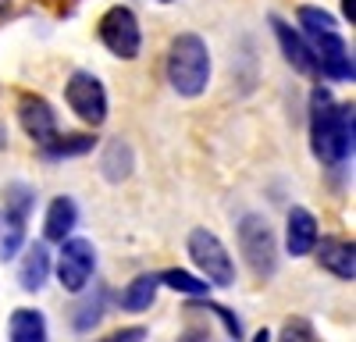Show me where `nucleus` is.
<instances>
[{
  "instance_id": "18",
  "label": "nucleus",
  "mask_w": 356,
  "mask_h": 342,
  "mask_svg": "<svg viewBox=\"0 0 356 342\" xmlns=\"http://www.w3.org/2000/svg\"><path fill=\"white\" fill-rule=\"evenodd\" d=\"M97 147V139L89 136V132H54L43 147H40V154L47 157V161H65V157H82V154H89Z\"/></svg>"
},
{
  "instance_id": "12",
  "label": "nucleus",
  "mask_w": 356,
  "mask_h": 342,
  "mask_svg": "<svg viewBox=\"0 0 356 342\" xmlns=\"http://www.w3.org/2000/svg\"><path fill=\"white\" fill-rule=\"evenodd\" d=\"M317 218L307 207H292L285 218V250L292 256H310L314 243H317Z\"/></svg>"
},
{
  "instance_id": "29",
  "label": "nucleus",
  "mask_w": 356,
  "mask_h": 342,
  "mask_svg": "<svg viewBox=\"0 0 356 342\" xmlns=\"http://www.w3.org/2000/svg\"><path fill=\"white\" fill-rule=\"evenodd\" d=\"M161 4H171V0H161Z\"/></svg>"
},
{
  "instance_id": "19",
  "label": "nucleus",
  "mask_w": 356,
  "mask_h": 342,
  "mask_svg": "<svg viewBox=\"0 0 356 342\" xmlns=\"http://www.w3.org/2000/svg\"><path fill=\"white\" fill-rule=\"evenodd\" d=\"M25 214L0 207V261H15L25 246Z\"/></svg>"
},
{
  "instance_id": "20",
  "label": "nucleus",
  "mask_w": 356,
  "mask_h": 342,
  "mask_svg": "<svg viewBox=\"0 0 356 342\" xmlns=\"http://www.w3.org/2000/svg\"><path fill=\"white\" fill-rule=\"evenodd\" d=\"M8 335L15 342H43L47 339V318L33 307H18L8 321Z\"/></svg>"
},
{
  "instance_id": "14",
  "label": "nucleus",
  "mask_w": 356,
  "mask_h": 342,
  "mask_svg": "<svg viewBox=\"0 0 356 342\" xmlns=\"http://www.w3.org/2000/svg\"><path fill=\"white\" fill-rule=\"evenodd\" d=\"M132 168H136V150L129 147L122 136L111 139L107 147H104V154H100V175H104L111 186H122V182L132 175Z\"/></svg>"
},
{
  "instance_id": "24",
  "label": "nucleus",
  "mask_w": 356,
  "mask_h": 342,
  "mask_svg": "<svg viewBox=\"0 0 356 342\" xmlns=\"http://www.w3.org/2000/svg\"><path fill=\"white\" fill-rule=\"evenodd\" d=\"M200 310H207V314H214V318L225 325V335H232V339H243V325H239V318L228 310V307H221V303H200Z\"/></svg>"
},
{
  "instance_id": "5",
  "label": "nucleus",
  "mask_w": 356,
  "mask_h": 342,
  "mask_svg": "<svg viewBox=\"0 0 356 342\" xmlns=\"http://www.w3.org/2000/svg\"><path fill=\"white\" fill-rule=\"evenodd\" d=\"M97 36L114 57H122V61H136L139 50H143V28H139V18L129 4L107 8L97 22Z\"/></svg>"
},
{
  "instance_id": "27",
  "label": "nucleus",
  "mask_w": 356,
  "mask_h": 342,
  "mask_svg": "<svg viewBox=\"0 0 356 342\" xmlns=\"http://www.w3.org/2000/svg\"><path fill=\"white\" fill-rule=\"evenodd\" d=\"M342 15L349 18V25L356 22V0H342Z\"/></svg>"
},
{
  "instance_id": "28",
  "label": "nucleus",
  "mask_w": 356,
  "mask_h": 342,
  "mask_svg": "<svg viewBox=\"0 0 356 342\" xmlns=\"http://www.w3.org/2000/svg\"><path fill=\"white\" fill-rule=\"evenodd\" d=\"M11 8V0H0V11H8Z\"/></svg>"
},
{
  "instance_id": "17",
  "label": "nucleus",
  "mask_w": 356,
  "mask_h": 342,
  "mask_svg": "<svg viewBox=\"0 0 356 342\" xmlns=\"http://www.w3.org/2000/svg\"><path fill=\"white\" fill-rule=\"evenodd\" d=\"M157 289H161V278L150 275V271H143V275H136V278L125 285V293L118 296V303H122V310H129V314H143V310L154 307Z\"/></svg>"
},
{
  "instance_id": "6",
  "label": "nucleus",
  "mask_w": 356,
  "mask_h": 342,
  "mask_svg": "<svg viewBox=\"0 0 356 342\" xmlns=\"http://www.w3.org/2000/svg\"><path fill=\"white\" fill-rule=\"evenodd\" d=\"M65 100L86 125L97 129V125L107 122V107H111L107 104V90H104V82L93 72H86V68L72 72L68 82H65Z\"/></svg>"
},
{
  "instance_id": "9",
  "label": "nucleus",
  "mask_w": 356,
  "mask_h": 342,
  "mask_svg": "<svg viewBox=\"0 0 356 342\" xmlns=\"http://www.w3.org/2000/svg\"><path fill=\"white\" fill-rule=\"evenodd\" d=\"M18 125L25 129V136L33 139L36 147H43V142L57 132V111L40 93H22L18 97Z\"/></svg>"
},
{
  "instance_id": "10",
  "label": "nucleus",
  "mask_w": 356,
  "mask_h": 342,
  "mask_svg": "<svg viewBox=\"0 0 356 342\" xmlns=\"http://www.w3.org/2000/svg\"><path fill=\"white\" fill-rule=\"evenodd\" d=\"M314 256H317V264L328 271V275H335V278H342V282H353L356 278V246H353V239H339V236H317V243H314V250H310Z\"/></svg>"
},
{
  "instance_id": "26",
  "label": "nucleus",
  "mask_w": 356,
  "mask_h": 342,
  "mask_svg": "<svg viewBox=\"0 0 356 342\" xmlns=\"http://www.w3.org/2000/svg\"><path fill=\"white\" fill-rule=\"evenodd\" d=\"M150 332H146L143 325H132V328H118V332H111L107 335V342H139V339H146Z\"/></svg>"
},
{
  "instance_id": "15",
  "label": "nucleus",
  "mask_w": 356,
  "mask_h": 342,
  "mask_svg": "<svg viewBox=\"0 0 356 342\" xmlns=\"http://www.w3.org/2000/svg\"><path fill=\"white\" fill-rule=\"evenodd\" d=\"M79 293H82V300L72 307V328L79 335H89L107 314V289L104 285H93V293H86V289H79Z\"/></svg>"
},
{
  "instance_id": "1",
  "label": "nucleus",
  "mask_w": 356,
  "mask_h": 342,
  "mask_svg": "<svg viewBox=\"0 0 356 342\" xmlns=\"http://www.w3.org/2000/svg\"><path fill=\"white\" fill-rule=\"evenodd\" d=\"M356 139V111L353 104H335L328 90L310 93V150L321 164L339 168L346 157H353Z\"/></svg>"
},
{
  "instance_id": "11",
  "label": "nucleus",
  "mask_w": 356,
  "mask_h": 342,
  "mask_svg": "<svg viewBox=\"0 0 356 342\" xmlns=\"http://www.w3.org/2000/svg\"><path fill=\"white\" fill-rule=\"evenodd\" d=\"M271 28H275V36H278V47H282V54H285V61L300 72V75H317L314 47H310L300 33H296L285 18H278V15H271Z\"/></svg>"
},
{
  "instance_id": "7",
  "label": "nucleus",
  "mask_w": 356,
  "mask_h": 342,
  "mask_svg": "<svg viewBox=\"0 0 356 342\" xmlns=\"http://www.w3.org/2000/svg\"><path fill=\"white\" fill-rule=\"evenodd\" d=\"M97 271V246L89 239H61V253H57V282L65 285V293H79L89 285Z\"/></svg>"
},
{
  "instance_id": "8",
  "label": "nucleus",
  "mask_w": 356,
  "mask_h": 342,
  "mask_svg": "<svg viewBox=\"0 0 356 342\" xmlns=\"http://www.w3.org/2000/svg\"><path fill=\"white\" fill-rule=\"evenodd\" d=\"M314 57H317V75H328L335 82H353L356 68H353V54L346 47V40L328 28V33H317L314 36Z\"/></svg>"
},
{
  "instance_id": "2",
  "label": "nucleus",
  "mask_w": 356,
  "mask_h": 342,
  "mask_svg": "<svg viewBox=\"0 0 356 342\" xmlns=\"http://www.w3.org/2000/svg\"><path fill=\"white\" fill-rule=\"evenodd\" d=\"M211 50H207V40L196 36V33H178L171 43H168V61H164V72H168V82L178 97L186 100H196L207 93L211 86Z\"/></svg>"
},
{
  "instance_id": "16",
  "label": "nucleus",
  "mask_w": 356,
  "mask_h": 342,
  "mask_svg": "<svg viewBox=\"0 0 356 342\" xmlns=\"http://www.w3.org/2000/svg\"><path fill=\"white\" fill-rule=\"evenodd\" d=\"M79 225V207L72 196H57L54 204L47 207V218H43V239L47 243H61L72 236V228Z\"/></svg>"
},
{
  "instance_id": "21",
  "label": "nucleus",
  "mask_w": 356,
  "mask_h": 342,
  "mask_svg": "<svg viewBox=\"0 0 356 342\" xmlns=\"http://www.w3.org/2000/svg\"><path fill=\"white\" fill-rule=\"evenodd\" d=\"M157 278H161V285H168V289H175V293H186V296H207V293H211V282L196 278V275H189L182 268H168Z\"/></svg>"
},
{
  "instance_id": "4",
  "label": "nucleus",
  "mask_w": 356,
  "mask_h": 342,
  "mask_svg": "<svg viewBox=\"0 0 356 342\" xmlns=\"http://www.w3.org/2000/svg\"><path fill=\"white\" fill-rule=\"evenodd\" d=\"M186 253H189V261L196 264V271L211 282V285H221V289L235 285L232 253L225 250V243H221L214 232H207V228H193L189 239H186Z\"/></svg>"
},
{
  "instance_id": "22",
  "label": "nucleus",
  "mask_w": 356,
  "mask_h": 342,
  "mask_svg": "<svg viewBox=\"0 0 356 342\" xmlns=\"http://www.w3.org/2000/svg\"><path fill=\"white\" fill-rule=\"evenodd\" d=\"M4 207H11V211H18V214H33V207H36V189L33 186H25V182H8L4 186Z\"/></svg>"
},
{
  "instance_id": "13",
  "label": "nucleus",
  "mask_w": 356,
  "mask_h": 342,
  "mask_svg": "<svg viewBox=\"0 0 356 342\" xmlns=\"http://www.w3.org/2000/svg\"><path fill=\"white\" fill-rule=\"evenodd\" d=\"M54 271V261H50V250L43 243H33L25 253H22V264H18V285L25 293H40L47 278Z\"/></svg>"
},
{
  "instance_id": "3",
  "label": "nucleus",
  "mask_w": 356,
  "mask_h": 342,
  "mask_svg": "<svg viewBox=\"0 0 356 342\" xmlns=\"http://www.w3.org/2000/svg\"><path fill=\"white\" fill-rule=\"evenodd\" d=\"M235 232H239V250L246 256L250 271L260 282L275 278L278 275V236H275L271 221H267L264 214H243Z\"/></svg>"
},
{
  "instance_id": "23",
  "label": "nucleus",
  "mask_w": 356,
  "mask_h": 342,
  "mask_svg": "<svg viewBox=\"0 0 356 342\" xmlns=\"http://www.w3.org/2000/svg\"><path fill=\"white\" fill-rule=\"evenodd\" d=\"M296 18H300V28H303L307 36H317V33L335 28V18L324 11V8H314V4H303L300 11H296Z\"/></svg>"
},
{
  "instance_id": "25",
  "label": "nucleus",
  "mask_w": 356,
  "mask_h": 342,
  "mask_svg": "<svg viewBox=\"0 0 356 342\" xmlns=\"http://www.w3.org/2000/svg\"><path fill=\"white\" fill-rule=\"evenodd\" d=\"M282 339H296V342H314L317 339V328L307 321V318H289L285 325H282Z\"/></svg>"
}]
</instances>
